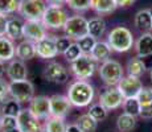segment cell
Masks as SVG:
<instances>
[{"label":"cell","mask_w":152,"mask_h":132,"mask_svg":"<svg viewBox=\"0 0 152 132\" xmlns=\"http://www.w3.org/2000/svg\"><path fill=\"white\" fill-rule=\"evenodd\" d=\"M87 114H89L94 120H97V122H103V120L107 119L109 111H107L101 103H94V104L90 106L89 112Z\"/></svg>","instance_id":"obj_33"},{"label":"cell","mask_w":152,"mask_h":132,"mask_svg":"<svg viewBox=\"0 0 152 132\" xmlns=\"http://www.w3.org/2000/svg\"><path fill=\"white\" fill-rule=\"evenodd\" d=\"M75 42L78 44V46H80L81 52H82L83 54H90L93 48H94V45L97 44V39H94V37L87 34V36L82 37V39H80L78 41H75Z\"/></svg>","instance_id":"obj_35"},{"label":"cell","mask_w":152,"mask_h":132,"mask_svg":"<svg viewBox=\"0 0 152 132\" xmlns=\"http://www.w3.org/2000/svg\"><path fill=\"white\" fill-rule=\"evenodd\" d=\"M118 8L115 0H91V9L99 15L113 13Z\"/></svg>","instance_id":"obj_27"},{"label":"cell","mask_w":152,"mask_h":132,"mask_svg":"<svg viewBox=\"0 0 152 132\" xmlns=\"http://www.w3.org/2000/svg\"><path fill=\"white\" fill-rule=\"evenodd\" d=\"M15 55H16V46L13 41L7 36L0 37V61L11 62L15 60Z\"/></svg>","instance_id":"obj_23"},{"label":"cell","mask_w":152,"mask_h":132,"mask_svg":"<svg viewBox=\"0 0 152 132\" xmlns=\"http://www.w3.org/2000/svg\"><path fill=\"white\" fill-rule=\"evenodd\" d=\"M73 41L66 36H62V37H56V46H57V50H58V54H65V52L69 49V46L72 45Z\"/></svg>","instance_id":"obj_38"},{"label":"cell","mask_w":152,"mask_h":132,"mask_svg":"<svg viewBox=\"0 0 152 132\" xmlns=\"http://www.w3.org/2000/svg\"><path fill=\"white\" fill-rule=\"evenodd\" d=\"M17 128L21 132H44L40 119H37L28 108H23L17 115Z\"/></svg>","instance_id":"obj_11"},{"label":"cell","mask_w":152,"mask_h":132,"mask_svg":"<svg viewBox=\"0 0 152 132\" xmlns=\"http://www.w3.org/2000/svg\"><path fill=\"white\" fill-rule=\"evenodd\" d=\"M4 132H21L19 128H12V130H5Z\"/></svg>","instance_id":"obj_46"},{"label":"cell","mask_w":152,"mask_h":132,"mask_svg":"<svg viewBox=\"0 0 152 132\" xmlns=\"http://www.w3.org/2000/svg\"><path fill=\"white\" fill-rule=\"evenodd\" d=\"M83 53L81 52L80 46H78L77 42H72V45L69 46V49L65 52V54H64V57H65V60L68 61V62H74L77 58H80L81 55H82Z\"/></svg>","instance_id":"obj_37"},{"label":"cell","mask_w":152,"mask_h":132,"mask_svg":"<svg viewBox=\"0 0 152 132\" xmlns=\"http://www.w3.org/2000/svg\"><path fill=\"white\" fill-rule=\"evenodd\" d=\"M126 69H127V73L128 75H132V77H138L140 78L143 74L145 73V66H144V62L140 57H132L127 61V65H126Z\"/></svg>","instance_id":"obj_26"},{"label":"cell","mask_w":152,"mask_h":132,"mask_svg":"<svg viewBox=\"0 0 152 132\" xmlns=\"http://www.w3.org/2000/svg\"><path fill=\"white\" fill-rule=\"evenodd\" d=\"M46 28L42 24V21H32L27 20L24 23V39L33 41V42H39L44 37H46Z\"/></svg>","instance_id":"obj_16"},{"label":"cell","mask_w":152,"mask_h":132,"mask_svg":"<svg viewBox=\"0 0 152 132\" xmlns=\"http://www.w3.org/2000/svg\"><path fill=\"white\" fill-rule=\"evenodd\" d=\"M136 0H115L116 5L121 8H127V7H131V5L135 3Z\"/></svg>","instance_id":"obj_42"},{"label":"cell","mask_w":152,"mask_h":132,"mask_svg":"<svg viewBox=\"0 0 152 132\" xmlns=\"http://www.w3.org/2000/svg\"><path fill=\"white\" fill-rule=\"evenodd\" d=\"M28 110L40 120L50 118V96L37 95L29 102Z\"/></svg>","instance_id":"obj_12"},{"label":"cell","mask_w":152,"mask_h":132,"mask_svg":"<svg viewBox=\"0 0 152 132\" xmlns=\"http://www.w3.org/2000/svg\"><path fill=\"white\" fill-rule=\"evenodd\" d=\"M68 124L65 123V119L62 118H54L50 116L45 120L44 124V132H66Z\"/></svg>","instance_id":"obj_29"},{"label":"cell","mask_w":152,"mask_h":132,"mask_svg":"<svg viewBox=\"0 0 152 132\" xmlns=\"http://www.w3.org/2000/svg\"><path fill=\"white\" fill-rule=\"evenodd\" d=\"M24 23L21 17H11L7 21V31L5 36L11 40H20L24 37Z\"/></svg>","instance_id":"obj_19"},{"label":"cell","mask_w":152,"mask_h":132,"mask_svg":"<svg viewBox=\"0 0 152 132\" xmlns=\"http://www.w3.org/2000/svg\"><path fill=\"white\" fill-rule=\"evenodd\" d=\"M116 87L119 89V91L122 93V95L126 98H136L139 95L140 90L143 89L142 79L138 77H132V75H127L121 79Z\"/></svg>","instance_id":"obj_13"},{"label":"cell","mask_w":152,"mask_h":132,"mask_svg":"<svg viewBox=\"0 0 152 132\" xmlns=\"http://www.w3.org/2000/svg\"><path fill=\"white\" fill-rule=\"evenodd\" d=\"M10 96V83L0 78V104H3Z\"/></svg>","instance_id":"obj_40"},{"label":"cell","mask_w":152,"mask_h":132,"mask_svg":"<svg viewBox=\"0 0 152 132\" xmlns=\"http://www.w3.org/2000/svg\"><path fill=\"white\" fill-rule=\"evenodd\" d=\"M87 21L83 16L80 15H74V16H70L66 21L65 26H64V32H65V36L69 37L70 40L78 41L82 37L87 36Z\"/></svg>","instance_id":"obj_8"},{"label":"cell","mask_w":152,"mask_h":132,"mask_svg":"<svg viewBox=\"0 0 152 132\" xmlns=\"http://www.w3.org/2000/svg\"><path fill=\"white\" fill-rule=\"evenodd\" d=\"M150 79H151V82H152V69L150 70Z\"/></svg>","instance_id":"obj_48"},{"label":"cell","mask_w":152,"mask_h":132,"mask_svg":"<svg viewBox=\"0 0 152 132\" xmlns=\"http://www.w3.org/2000/svg\"><path fill=\"white\" fill-rule=\"evenodd\" d=\"M20 0H0V15L8 16V15L16 12L19 9Z\"/></svg>","instance_id":"obj_34"},{"label":"cell","mask_w":152,"mask_h":132,"mask_svg":"<svg viewBox=\"0 0 152 132\" xmlns=\"http://www.w3.org/2000/svg\"><path fill=\"white\" fill-rule=\"evenodd\" d=\"M36 42L29 40H23L16 45V57L21 61H29L36 57Z\"/></svg>","instance_id":"obj_21"},{"label":"cell","mask_w":152,"mask_h":132,"mask_svg":"<svg viewBox=\"0 0 152 132\" xmlns=\"http://www.w3.org/2000/svg\"><path fill=\"white\" fill-rule=\"evenodd\" d=\"M48 3L45 0H20L17 12L25 20L41 21L44 13L48 8Z\"/></svg>","instance_id":"obj_6"},{"label":"cell","mask_w":152,"mask_h":132,"mask_svg":"<svg viewBox=\"0 0 152 132\" xmlns=\"http://www.w3.org/2000/svg\"><path fill=\"white\" fill-rule=\"evenodd\" d=\"M66 132H82V131H81V128L77 125V123H74V124H68Z\"/></svg>","instance_id":"obj_43"},{"label":"cell","mask_w":152,"mask_h":132,"mask_svg":"<svg viewBox=\"0 0 152 132\" xmlns=\"http://www.w3.org/2000/svg\"><path fill=\"white\" fill-rule=\"evenodd\" d=\"M10 96L20 103H29L34 98V86L31 81H11L10 82Z\"/></svg>","instance_id":"obj_7"},{"label":"cell","mask_w":152,"mask_h":132,"mask_svg":"<svg viewBox=\"0 0 152 132\" xmlns=\"http://www.w3.org/2000/svg\"><path fill=\"white\" fill-rule=\"evenodd\" d=\"M134 24L144 33L152 31V12L151 9H140L134 17Z\"/></svg>","instance_id":"obj_22"},{"label":"cell","mask_w":152,"mask_h":132,"mask_svg":"<svg viewBox=\"0 0 152 132\" xmlns=\"http://www.w3.org/2000/svg\"><path fill=\"white\" fill-rule=\"evenodd\" d=\"M77 125L82 132H95L98 127V122L93 119L89 114H83L77 119Z\"/></svg>","instance_id":"obj_31"},{"label":"cell","mask_w":152,"mask_h":132,"mask_svg":"<svg viewBox=\"0 0 152 132\" xmlns=\"http://www.w3.org/2000/svg\"><path fill=\"white\" fill-rule=\"evenodd\" d=\"M136 127V118L132 115H128L126 112H122L116 118V128L121 132H131Z\"/></svg>","instance_id":"obj_28"},{"label":"cell","mask_w":152,"mask_h":132,"mask_svg":"<svg viewBox=\"0 0 152 132\" xmlns=\"http://www.w3.org/2000/svg\"><path fill=\"white\" fill-rule=\"evenodd\" d=\"M66 4L75 12H85L91 8V0H66Z\"/></svg>","instance_id":"obj_36"},{"label":"cell","mask_w":152,"mask_h":132,"mask_svg":"<svg viewBox=\"0 0 152 132\" xmlns=\"http://www.w3.org/2000/svg\"><path fill=\"white\" fill-rule=\"evenodd\" d=\"M99 77L107 85V86H116L121 82V79L124 77L123 67L115 60H107L101 63L98 67Z\"/></svg>","instance_id":"obj_5"},{"label":"cell","mask_w":152,"mask_h":132,"mask_svg":"<svg viewBox=\"0 0 152 132\" xmlns=\"http://www.w3.org/2000/svg\"><path fill=\"white\" fill-rule=\"evenodd\" d=\"M36 54L41 60H52L58 55L56 46V36H46L36 42Z\"/></svg>","instance_id":"obj_15"},{"label":"cell","mask_w":152,"mask_h":132,"mask_svg":"<svg viewBox=\"0 0 152 132\" xmlns=\"http://www.w3.org/2000/svg\"><path fill=\"white\" fill-rule=\"evenodd\" d=\"M122 108H123V112L128 114V115H132L135 118L140 116L142 106H140L138 98H126L123 104H122Z\"/></svg>","instance_id":"obj_32"},{"label":"cell","mask_w":152,"mask_h":132,"mask_svg":"<svg viewBox=\"0 0 152 132\" xmlns=\"http://www.w3.org/2000/svg\"><path fill=\"white\" fill-rule=\"evenodd\" d=\"M49 5H62L64 3H66V0H45Z\"/></svg>","instance_id":"obj_44"},{"label":"cell","mask_w":152,"mask_h":132,"mask_svg":"<svg viewBox=\"0 0 152 132\" xmlns=\"http://www.w3.org/2000/svg\"><path fill=\"white\" fill-rule=\"evenodd\" d=\"M106 32V23L102 17H93L87 21V33L89 36L94 37V39H99L102 37Z\"/></svg>","instance_id":"obj_25"},{"label":"cell","mask_w":152,"mask_h":132,"mask_svg":"<svg viewBox=\"0 0 152 132\" xmlns=\"http://www.w3.org/2000/svg\"><path fill=\"white\" fill-rule=\"evenodd\" d=\"M66 96L69 98L72 106L82 108L93 103L95 96V90L90 82L83 81V79H77L69 85Z\"/></svg>","instance_id":"obj_1"},{"label":"cell","mask_w":152,"mask_h":132,"mask_svg":"<svg viewBox=\"0 0 152 132\" xmlns=\"http://www.w3.org/2000/svg\"><path fill=\"white\" fill-rule=\"evenodd\" d=\"M124 102V96L119 91L116 86H109L103 93L99 95V103L103 106L107 111L116 110L122 107Z\"/></svg>","instance_id":"obj_10"},{"label":"cell","mask_w":152,"mask_h":132,"mask_svg":"<svg viewBox=\"0 0 152 132\" xmlns=\"http://www.w3.org/2000/svg\"><path fill=\"white\" fill-rule=\"evenodd\" d=\"M107 44L113 49V52L126 53L132 49V46L135 45V41H134L132 32L128 28H126V26H115L107 34Z\"/></svg>","instance_id":"obj_2"},{"label":"cell","mask_w":152,"mask_h":132,"mask_svg":"<svg viewBox=\"0 0 152 132\" xmlns=\"http://www.w3.org/2000/svg\"><path fill=\"white\" fill-rule=\"evenodd\" d=\"M111 53H113V49L110 48L107 41H97V44L94 45L90 55H91L97 62L102 63V62H104V61L110 60Z\"/></svg>","instance_id":"obj_24"},{"label":"cell","mask_w":152,"mask_h":132,"mask_svg":"<svg viewBox=\"0 0 152 132\" xmlns=\"http://www.w3.org/2000/svg\"><path fill=\"white\" fill-rule=\"evenodd\" d=\"M44 78L56 85H64L69 79V70L60 62H50L44 69Z\"/></svg>","instance_id":"obj_9"},{"label":"cell","mask_w":152,"mask_h":132,"mask_svg":"<svg viewBox=\"0 0 152 132\" xmlns=\"http://www.w3.org/2000/svg\"><path fill=\"white\" fill-rule=\"evenodd\" d=\"M151 12H152V9H151Z\"/></svg>","instance_id":"obj_49"},{"label":"cell","mask_w":152,"mask_h":132,"mask_svg":"<svg viewBox=\"0 0 152 132\" xmlns=\"http://www.w3.org/2000/svg\"><path fill=\"white\" fill-rule=\"evenodd\" d=\"M1 124H3V114L0 111V128H1Z\"/></svg>","instance_id":"obj_47"},{"label":"cell","mask_w":152,"mask_h":132,"mask_svg":"<svg viewBox=\"0 0 152 132\" xmlns=\"http://www.w3.org/2000/svg\"><path fill=\"white\" fill-rule=\"evenodd\" d=\"M68 19L69 15L62 5H48L41 21L46 29L58 31V29H64Z\"/></svg>","instance_id":"obj_4"},{"label":"cell","mask_w":152,"mask_h":132,"mask_svg":"<svg viewBox=\"0 0 152 132\" xmlns=\"http://www.w3.org/2000/svg\"><path fill=\"white\" fill-rule=\"evenodd\" d=\"M21 103L17 102L16 99L11 98V99H7L4 103L1 104V114L3 115H8V116H17L21 111Z\"/></svg>","instance_id":"obj_30"},{"label":"cell","mask_w":152,"mask_h":132,"mask_svg":"<svg viewBox=\"0 0 152 132\" xmlns=\"http://www.w3.org/2000/svg\"><path fill=\"white\" fill-rule=\"evenodd\" d=\"M136 98L142 106L140 118L152 119V87H143Z\"/></svg>","instance_id":"obj_18"},{"label":"cell","mask_w":152,"mask_h":132,"mask_svg":"<svg viewBox=\"0 0 152 132\" xmlns=\"http://www.w3.org/2000/svg\"><path fill=\"white\" fill-rule=\"evenodd\" d=\"M5 70H7V67H5V63L3 62V61H0V78H1L3 75H4Z\"/></svg>","instance_id":"obj_45"},{"label":"cell","mask_w":152,"mask_h":132,"mask_svg":"<svg viewBox=\"0 0 152 132\" xmlns=\"http://www.w3.org/2000/svg\"><path fill=\"white\" fill-rule=\"evenodd\" d=\"M134 46H135V52L138 57L143 58L152 55V33L147 32V33L140 34V37L136 40Z\"/></svg>","instance_id":"obj_20"},{"label":"cell","mask_w":152,"mask_h":132,"mask_svg":"<svg viewBox=\"0 0 152 132\" xmlns=\"http://www.w3.org/2000/svg\"><path fill=\"white\" fill-rule=\"evenodd\" d=\"M3 130H12V128H17V116H8L3 115Z\"/></svg>","instance_id":"obj_39"},{"label":"cell","mask_w":152,"mask_h":132,"mask_svg":"<svg viewBox=\"0 0 152 132\" xmlns=\"http://www.w3.org/2000/svg\"><path fill=\"white\" fill-rule=\"evenodd\" d=\"M72 103L66 95L54 94L50 96V116L65 119L72 110Z\"/></svg>","instance_id":"obj_14"},{"label":"cell","mask_w":152,"mask_h":132,"mask_svg":"<svg viewBox=\"0 0 152 132\" xmlns=\"http://www.w3.org/2000/svg\"><path fill=\"white\" fill-rule=\"evenodd\" d=\"M5 74H7L8 79H11V81H23V79H27L28 78L27 65L24 63V61L19 60V58H15V60H12L8 63Z\"/></svg>","instance_id":"obj_17"},{"label":"cell","mask_w":152,"mask_h":132,"mask_svg":"<svg viewBox=\"0 0 152 132\" xmlns=\"http://www.w3.org/2000/svg\"><path fill=\"white\" fill-rule=\"evenodd\" d=\"M70 73L77 79H86L91 78L94 75L95 70L98 69V62L90 54H82L80 58L70 63Z\"/></svg>","instance_id":"obj_3"},{"label":"cell","mask_w":152,"mask_h":132,"mask_svg":"<svg viewBox=\"0 0 152 132\" xmlns=\"http://www.w3.org/2000/svg\"><path fill=\"white\" fill-rule=\"evenodd\" d=\"M7 16H3L0 15V37L5 36V31H7Z\"/></svg>","instance_id":"obj_41"}]
</instances>
